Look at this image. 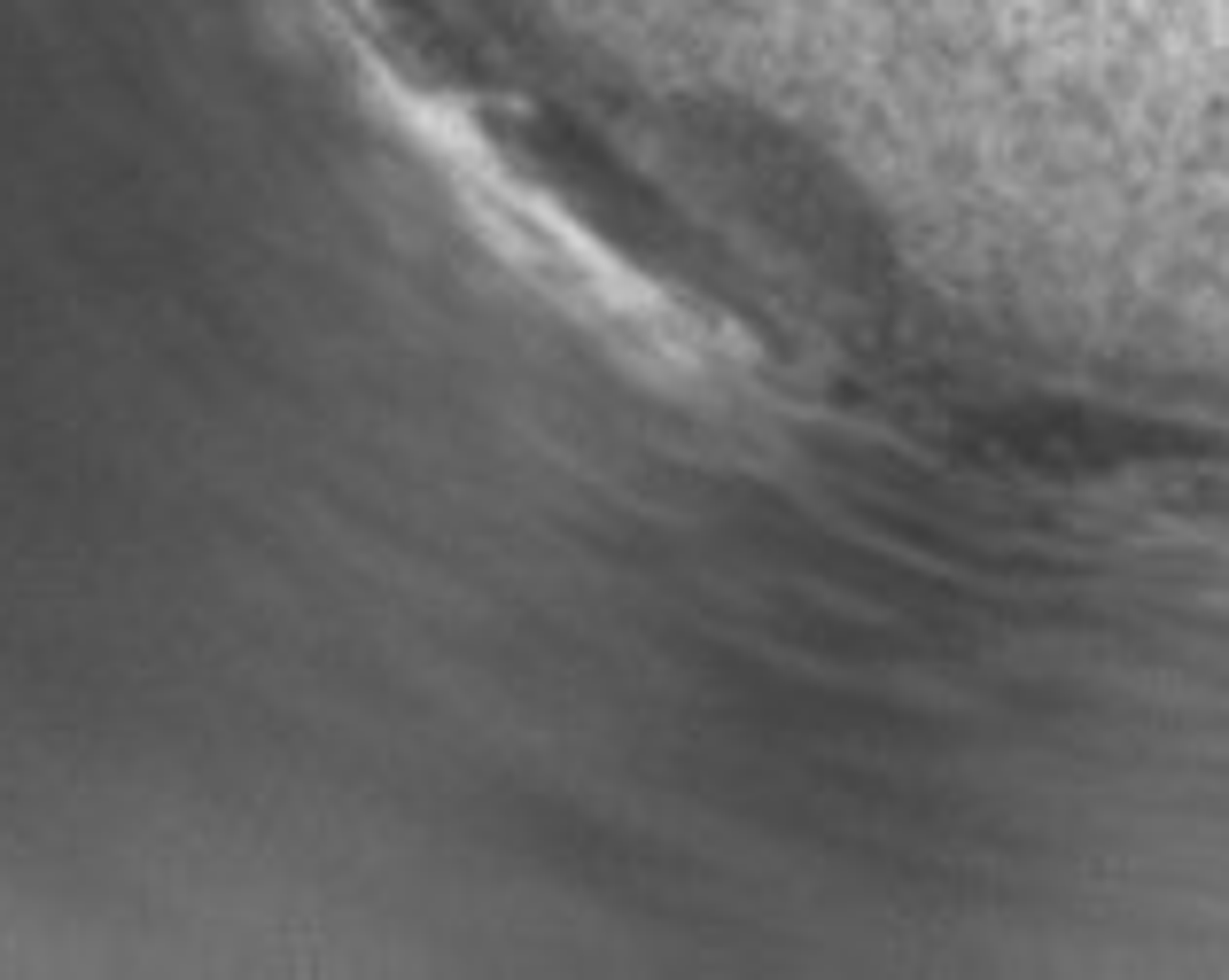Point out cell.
<instances>
[{
    "instance_id": "1",
    "label": "cell",
    "mask_w": 1229,
    "mask_h": 980,
    "mask_svg": "<svg viewBox=\"0 0 1229 980\" xmlns=\"http://www.w3.org/2000/svg\"><path fill=\"white\" fill-rule=\"evenodd\" d=\"M950 54H957V47H950ZM942 71H950V63H942ZM933 94H942V78H933ZM933 94H926V101H933ZM918 125H926V109H918ZM918 125H911V141H918ZM903 156H911V148H903ZM895 171H903V163H895ZM888 195H895V180H888ZM888 195H880V210H888ZM871 226H880V218H871ZM864 242H871V234H864ZM856 265H864V250H856Z\"/></svg>"
}]
</instances>
